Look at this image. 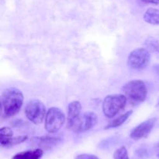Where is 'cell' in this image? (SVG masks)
Instances as JSON below:
<instances>
[{"mask_svg":"<svg viewBox=\"0 0 159 159\" xmlns=\"http://www.w3.org/2000/svg\"><path fill=\"white\" fill-rule=\"evenodd\" d=\"M2 110L6 117H11L20 112L23 103V94L16 88H9L1 96Z\"/></svg>","mask_w":159,"mask_h":159,"instance_id":"obj_1","label":"cell"},{"mask_svg":"<svg viewBox=\"0 0 159 159\" xmlns=\"http://www.w3.org/2000/svg\"><path fill=\"white\" fill-rule=\"evenodd\" d=\"M127 102V98L124 94H110L105 98L102 102V111L107 118H113L124 110Z\"/></svg>","mask_w":159,"mask_h":159,"instance_id":"obj_2","label":"cell"},{"mask_svg":"<svg viewBox=\"0 0 159 159\" xmlns=\"http://www.w3.org/2000/svg\"><path fill=\"white\" fill-rule=\"evenodd\" d=\"M124 94L131 102L140 103L144 101L147 98L148 89L145 84L140 80L129 81L124 85Z\"/></svg>","mask_w":159,"mask_h":159,"instance_id":"obj_3","label":"cell"},{"mask_svg":"<svg viewBox=\"0 0 159 159\" xmlns=\"http://www.w3.org/2000/svg\"><path fill=\"white\" fill-rule=\"evenodd\" d=\"M65 115L60 108L52 107L48 109L45 117V129L50 133L57 132L63 126Z\"/></svg>","mask_w":159,"mask_h":159,"instance_id":"obj_4","label":"cell"},{"mask_svg":"<svg viewBox=\"0 0 159 159\" xmlns=\"http://www.w3.org/2000/svg\"><path fill=\"white\" fill-rule=\"evenodd\" d=\"M25 114L28 119L34 124H40L46 117V108L43 102L37 99L29 101L25 108Z\"/></svg>","mask_w":159,"mask_h":159,"instance_id":"obj_5","label":"cell"},{"mask_svg":"<svg viewBox=\"0 0 159 159\" xmlns=\"http://www.w3.org/2000/svg\"><path fill=\"white\" fill-rule=\"evenodd\" d=\"M151 55L147 49L139 48L130 53L127 59V65L130 68L141 70L146 68L150 62Z\"/></svg>","mask_w":159,"mask_h":159,"instance_id":"obj_6","label":"cell"},{"mask_svg":"<svg viewBox=\"0 0 159 159\" xmlns=\"http://www.w3.org/2000/svg\"><path fill=\"white\" fill-rule=\"evenodd\" d=\"M97 121L98 117L94 112H86L80 115L69 129L75 132H83L96 126Z\"/></svg>","mask_w":159,"mask_h":159,"instance_id":"obj_7","label":"cell"},{"mask_svg":"<svg viewBox=\"0 0 159 159\" xmlns=\"http://www.w3.org/2000/svg\"><path fill=\"white\" fill-rule=\"evenodd\" d=\"M157 118H152L143 122L135 128H134L130 134V137L133 140H140L147 137L152 130L156 123Z\"/></svg>","mask_w":159,"mask_h":159,"instance_id":"obj_8","label":"cell"},{"mask_svg":"<svg viewBox=\"0 0 159 159\" xmlns=\"http://www.w3.org/2000/svg\"><path fill=\"white\" fill-rule=\"evenodd\" d=\"M82 111V104L79 101H71L68 104V124L67 127L69 129L73 123L79 118Z\"/></svg>","mask_w":159,"mask_h":159,"instance_id":"obj_9","label":"cell"},{"mask_svg":"<svg viewBox=\"0 0 159 159\" xmlns=\"http://www.w3.org/2000/svg\"><path fill=\"white\" fill-rule=\"evenodd\" d=\"M61 142V139L57 137H41L34 139V143L41 150H48L55 146Z\"/></svg>","mask_w":159,"mask_h":159,"instance_id":"obj_10","label":"cell"},{"mask_svg":"<svg viewBox=\"0 0 159 159\" xmlns=\"http://www.w3.org/2000/svg\"><path fill=\"white\" fill-rule=\"evenodd\" d=\"M43 151L36 148L32 151H26L15 154L12 159H40L43 156Z\"/></svg>","mask_w":159,"mask_h":159,"instance_id":"obj_11","label":"cell"},{"mask_svg":"<svg viewBox=\"0 0 159 159\" xmlns=\"http://www.w3.org/2000/svg\"><path fill=\"white\" fill-rule=\"evenodd\" d=\"M26 140H27V136H20V137L12 136V137H6V138L0 139V143H1L2 147H9L23 143Z\"/></svg>","mask_w":159,"mask_h":159,"instance_id":"obj_12","label":"cell"},{"mask_svg":"<svg viewBox=\"0 0 159 159\" xmlns=\"http://www.w3.org/2000/svg\"><path fill=\"white\" fill-rule=\"evenodd\" d=\"M145 22L152 25H159V10L154 8H149L144 15Z\"/></svg>","mask_w":159,"mask_h":159,"instance_id":"obj_13","label":"cell"},{"mask_svg":"<svg viewBox=\"0 0 159 159\" xmlns=\"http://www.w3.org/2000/svg\"><path fill=\"white\" fill-rule=\"evenodd\" d=\"M132 113H133L132 111H128V112H125L124 114L121 115L120 116L114 118V119L112 120V121L110 122L107 126H106L105 129H111V128H116V127H118V126H120L121 125L124 124V123L128 119V118L131 115Z\"/></svg>","mask_w":159,"mask_h":159,"instance_id":"obj_14","label":"cell"},{"mask_svg":"<svg viewBox=\"0 0 159 159\" xmlns=\"http://www.w3.org/2000/svg\"><path fill=\"white\" fill-rule=\"evenodd\" d=\"M113 158L114 159H130L127 153V150L125 147H121L116 150L113 154Z\"/></svg>","mask_w":159,"mask_h":159,"instance_id":"obj_15","label":"cell"},{"mask_svg":"<svg viewBox=\"0 0 159 159\" xmlns=\"http://www.w3.org/2000/svg\"><path fill=\"white\" fill-rule=\"evenodd\" d=\"M148 48L152 51H159V43L158 41L155 40V39L150 38L149 41L146 43Z\"/></svg>","mask_w":159,"mask_h":159,"instance_id":"obj_16","label":"cell"},{"mask_svg":"<svg viewBox=\"0 0 159 159\" xmlns=\"http://www.w3.org/2000/svg\"><path fill=\"white\" fill-rule=\"evenodd\" d=\"M75 159H99L97 156L89 154H82L76 157Z\"/></svg>","mask_w":159,"mask_h":159,"instance_id":"obj_17","label":"cell"},{"mask_svg":"<svg viewBox=\"0 0 159 159\" xmlns=\"http://www.w3.org/2000/svg\"><path fill=\"white\" fill-rule=\"evenodd\" d=\"M142 1L146 3H152V4H155V5L159 4V0H142Z\"/></svg>","mask_w":159,"mask_h":159,"instance_id":"obj_18","label":"cell"},{"mask_svg":"<svg viewBox=\"0 0 159 159\" xmlns=\"http://www.w3.org/2000/svg\"><path fill=\"white\" fill-rule=\"evenodd\" d=\"M155 70H156V73L157 74L159 75V65H157L156 67H155Z\"/></svg>","mask_w":159,"mask_h":159,"instance_id":"obj_19","label":"cell"}]
</instances>
